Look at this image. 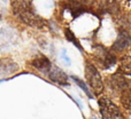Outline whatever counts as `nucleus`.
<instances>
[{
    "mask_svg": "<svg viewBox=\"0 0 131 119\" xmlns=\"http://www.w3.org/2000/svg\"><path fill=\"white\" fill-rule=\"evenodd\" d=\"M12 7L15 16H17L23 23L36 28L44 25V21L35 14L32 9L31 0H12Z\"/></svg>",
    "mask_w": 131,
    "mask_h": 119,
    "instance_id": "nucleus-1",
    "label": "nucleus"
},
{
    "mask_svg": "<svg viewBox=\"0 0 131 119\" xmlns=\"http://www.w3.org/2000/svg\"><path fill=\"white\" fill-rule=\"evenodd\" d=\"M100 115L102 119H127L118 105H116L109 97L102 96L98 101Z\"/></svg>",
    "mask_w": 131,
    "mask_h": 119,
    "instance_id": "nucleus-2",
    "label": "nucleus"
},
{
    "mask_svg": "<svg viewBox=\"0 0 131 119\" xmlns=\"http://www.w3.org/2000/svg\"><path fill=\"white\" fill-rule=\"evenodd\" d=\"M93 55H94V60L101 67V69L108 70L116 64L117 59H116V54L113 50L106 48L102 45H97L93 48Z\"/></svg>",
    "mask_w": 131,
    "mask_h": 119,
    "instance_id": "nucleus-3",
    "label": "nucleus"
},
{
    "mask_svg": "<svg viewBox=\"0 0 131 119\" xmlns=\"http://www.w3.org/2000/svg\"><path fill=\"white\" fill-rule=\"evenodd\" d=\"M85 78L88 85L93 89L94 94H101L105 89V84L99 70L91 62L85 63Z\"/></svg>",
    "mask_w": 131,
    "mask_h": 119,
    "instance_id": "nucleus-4",
    "label": "nucleus"
},
{
    "mask_svg": "<svg viewBox=\"0 0 131 119\" xmlns=\"http://www.w3.org/2000/svg\"><path fill=\"white\" fill-rule=\"evenodd\" d=\"M107 85H108V88L112 93L117 94L118 97H120L122 92H124L127 88H129L131 86V80L125 78L124 74L116 72V73H113L108 78V84Z\"/></svg>",
    "mask_w": 131,
    "mask_h": 119,
    "instance_id": "nucleus-5",
    "label": "nucleus"
},
{
    "mask_svg": "<svg viewBox=\"0 0 131 119\" xmlns=\"http://www.w3.org/2000/svg\"><path fill=\"white\" fill-rule=\"evenodd\" d=\"M131 48V34L127 30H120L112 45V50L115 54H123Z\"/></svg>",
    "mask_w": 131,
    "mask_h": 119,
    "instance_id": "nucleus-6",
    "label": "nucleus"
},
{
    "mask_svg": "<svg viewBox=\"0 0 131 119\" xmlns=\"http://www.w3.org/2000/svg\"><path fill=\"white\" fill-rule=\"evenodd\" d=\"M17 41V37L10 30L4 29L0 31V49H8Z\"/></svg>",
    "mask_w": 131,
    "mask_h": 119,
    "instance_id": "nucleus-7",
    "label": "nucleus"
},
{
    "mask_svg": "<svg viewBox=\"0 0 131 119\" xmlns=\"http://www.w3.org/2000/svg\"><path fill=\"white\" fill-rule=\"evenodd\" d=\"M48 77H50V79L53 83H57L59 85H63V86L69 85L68 84V76L66 74V72L60 69V68L55 67V65L54 67L52 65V69L48 72Z\"/></svg>",
    "mask_w": 131,
    "mask_h": 119,
    "instance_id": "nucleus-8",
    "label": "nucleus"
},
{
    "mask_svg": "<svg viewBox=\"0 0 131 119\" xmlns=\"http://www.w3.org/2000/svg\"><path fill=\"white\" fill-rule=\"evenodd\" d=\"M31 64H32V67L38 69L39 71L44 72V73H47V74L51 71V69H52V64H51L50 60L46 56H43V55H39V56L35 57L34 61L31 62Z\"/></svg>",
    "mask_w": 131,
    "mask_h": 119,
    "instance_id": "nucleus-9",
    "label": "nucleus"
},
{
    "mask_svg": "<svg viewBox=\"0 0 131 119\" xmlns=\"http://www.w3.org/2000/svg\"><path fill=\"white\" fill-rule=\"evenodd\" d=\"M18 69L17 63H15L10 59H1L0 60V74L6 76L16 72Z\"/></svg>",
    "mask_w": 131,
    "mask_h": 119,
    "instance_id": "nucleus-10",
    "label": "nucleus"
},
{
    "mask_svg": "<svg viewBox=\"0 0 131 119\" xmlns=\"http://www.w3.org/2000/svg\"><path fill=\"white\" fill-rule=\"evenodd\" d=\"M117 72L124 74V76H131V53L125 54L121 59Z\"/></svg>",
    "mask_w": 131,
    "mask_h": 119,
    "instance_id": "nucleus-11",
    "label": "nucleus"
},
{
    "mask_svg": "<svg viewBox=\"0 0 131 119\" xmlns=\"http://www.w3.org/2000/svg\"><path fill=\"white\" fill-rule=\"evenodd\" d=\"M120 102L125 110L131 111V86L122 92V94L120 95Z\"/></svg>",
    "mask_w": 131,
    "mask_h": 119,
    "instance_id": "nucleus-12",
    "label": "nucleus"
},
{
    "mask_svg": "<svg viewBox=\"0 0 131 119\" xmlns=\"http://www.w3.org/2000/svg\"><path fill=\"white\" fill-rule=\"evenodd\" d=\"M71 79L77 84V86H78L79 88H82V90L85 93L86 96H88L89 99H93V97H94V96H93V94L91 93V90H90V88H89V86L86 85V83H84L82 79H79L78 77H76V76H71Z\"/></svg>",
    "mask_w": 131,
    "mask_h": 119,
    "instance_id": "nucleus-13",
    "label": "nucleus"
},
{
    "mask_svg": "<svg viewBox=\"0 0 131 119\" xmlns=\"http://www.w3.org/2000/svg\"><path fill=\"white\" fill-rule=\"evenodd\" d=\"M64 34H66V38H67V40L68 41H70V43H72L75 46H76L77 48H78L81 52H83V47L81 46V44H79V41H78V39L76 38V36L74 34V32L71 31L70 29H66V31H64Z\"/></svg>",
    "mask_w": 131,
    "mask_h": 119,
    "instance_id": "nucleus-14",
    "label": "nucleus"
},
{
    "mask_svg": "<svg viewBox=\"0 0 131 119\" xmlns=\"http://www.w3.org/2000/svg\"><path fill=\"white\" fill-rule=\"evenodd\" d=\"M62 60H64V61H66V63H67L68 65H70V59L68 57V55H67V50H66V49L62 50Z\"/></svg>",
    "mask_w": 131,
    "mask_h": 119,
    "instance_id": "nucleus-15",
    "label": "nucleus"
},
{
    "mask_svg": "<svg viewBox=\"0 0 131 119\" xmlns=\"http://www.w3.org/2000/svg\"><path fill=\"white\" fill-rule=\"evenodd\" d=\"M91 119H98L97 117H92V118H91Z\"/></svg>",
    "mask_w": 131,
    "mask_h": 119,
    "instance_id": "nucleus-16",
    "label": "nucleus"
},
{
    "mask_svg": "<svg viewBox=\"0 0 131 119\" xmlns=\"http://www.w3.org/2000/svg\"><path fill=\"white\" fill-rule=\"evenodd\" d=\"M0 20H1V15H0Z\"/></svg>",
    "mask_w": 131,
    "mask_h": 119,
    "instance_id": "nucleus-17",
    "label": "nucleus"
}]
</instances>
